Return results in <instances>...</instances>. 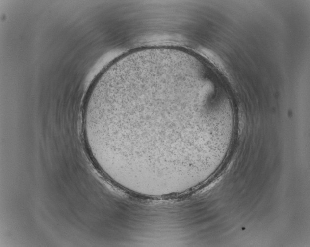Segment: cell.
I'll return each instance as SVG.
<instances>
[{
    "mask_svg": "<svg viewBox=\"0 0 310 247\" xmlns=\"http://www.w3.org/2000/svg\"><path fill=\"white\" fill-rule=\"evenodd\" d=\"M88 122L109 150L152 169L191 161L225 139L234 124L198 58L162 48L130 54L103 73Z\"/></svg>",
    "mask_w": 310,
    "mask_h": 247,
    "instance_id": "obj_1",
    "label": "cell"
}]
</instances>
